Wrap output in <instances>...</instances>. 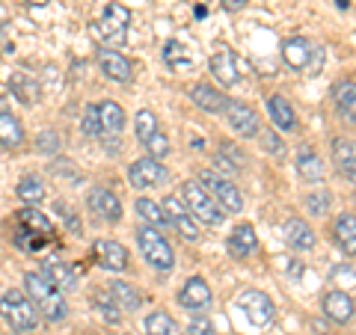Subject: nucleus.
Returning <instances> with one entry per match:
<instances>
[{
	"instance_id": "obj_32",
	"label": "nucleus",
	"mask_w": 356,
	"mask_h": 335,
	"mask_svg": "<svg viewBox=\"0 0 356 335\" xmlns=\"http://www.w3.org/2000/svg\"><path fill=\"white\" fill-rule=\"evenodd\" d=\"M92 306H95V311H98V315H102L107 323H119L122 309L113 303V297H110L107 288H98V291H92Z\"/></svg>"
},
{
	"instance_id": "obj_27",
	"label": "nucleus",
	"mask_w": 356,
	"mask_h": 335,
	"mask_svg": "<svg viewBox=\"0 0 356 335\" xmlns=\"http://www.w3.org/2000/svg\"><path fill=\"white\" fill-rule=\"evenodd\" d=\"M332 98H336L339 113L356 122V81H339L332 86Z\"/></svg>"
},
{
	"instance_id": "obj_7",
	"label": "nucleus",
	"mask_w": 356,
	"mask_h": 335,
	"mask_svg": "<svg viewBox=\"0 0 356 335\" xmlns=\"http://www.w3.org/2000/svg\"><path fill=\"white\" fill-rule=\"evenodd\" d=\"M181 193H184V202L196 220H202L205 226H220L222 222V208L211 199V193L199 181H184Z\"/></svg>"
},
{
	"instance_id": "obj_20",
	"label": "nucleus",
	"mask_w": 356,
	"mask_h": 335,
	"mask_svg": "<svg viewBox=\"0 0 356 335\" xmlns=\"http://www.w3.org/2000/svg\"><path fill=\"white\" fill-rule=\"evenodd\" d=\"M98 65H102V72L110 77V81H116V83H125L128 77H131V63L122 57L119 51H98Z\"/></svg>"
},
{
	"instance_id": "obj_28",
	"label": "nucleus",
	"mask_w": 356,
	"mask_h": 335,
	"mask_svg": "<svg viewBox=\"0 0 356 335\" xmlns=\"http://www.w3.org/2000/svg\"><path fill=\"white\" fill-rule=\"evenodd\" d=\"M107 291H110V297H113V303H116L122 311H137V309H140V303H143L140 294H137V288L128 285V282H119V279H116V282H110V285H107Z\"/></svg>"
},
{
	"instance_id": "obj_16",
	"label": "nucleus",
	"mask_w": 356,
	"mask_h": 335,
	"mask_svg": "<svg viewBox=\"0 0 356 335\" xmlns=\"http://www.w3.org/2000/svg\"><path fill=\"white\" fill-rule=\"evenodd\" d=\"M208 303H211V288H208L205 279L202 276L187 279V285L181 288V294H178V306L202 311V309H208Z\"/></svg>"
},
{
	"instance_id": "obj_33",
	"label": "nucleus",
	"mask_w": 356,
	"mask_h": 335,
	"mask_svg": "<svg viewBox=\"0 0 356 335\" xmlns=\"http://www.w3.org/2000/svg\"><path fill=\"white\" fill-rule=\"evenodd\" d=\"M9 86L15 89V95H18V101L21 104H33V101H39V83L33 81L30 74H15L13 81H9Z\"/></svg>"
},
{
	"instance_id": "obj_49",
	"label": "nucleus",
	"mask_w": 356,
	"mask_h": 335,
	"mask_svg": "<svg viewBox=\"0 0 356 335\" xmlns=\"http://www.w3.org/2000/svg\"><path fill=\"white\" fill-rule=\"evenodd\" d=\"M247 3L250 0H222V9H226V13H238V9H243Z\"/></svg>"
},
{
	"instance_id": "obj_10",
	"label": "nucleus",
	"mask_w": 356,
	"mask_h": 335,
	"mask_svg": "<svg viewBox=\"0 0 356 335\" xmlns=\"http://www.w3.org/2000/svg\"><path fill=\"white\" fill-rule=\"evenodd\" d=\"M163 211H166V217H170V222L178 229V234H181L184 240H199L196 217L187 211V205L181 202V199H178V196H166L163 199Z\"/></svg>"
},
{
	"instance_id": "obj_4",
	"label": "nucleus",
	"mask_w": 356,
	"mask_h": 335,
	"mask_svg": "<svg viewBox=\"0 0 356 335\" xmlns=\"http://www.w3.org/2000/svg\"><path fill=\"white\" fill-rule=\"evenodd\" d=\"M137 243H140V252L154 270L161 273H170L172 264H175V255H172V247L166 243V238L161 231H154V226H143L137 231Z\"/></svg>"
},
{
	"instance_id": "obj_43",
	"label": "nucleus",
	"mask_w": 356,
	"mask_h": 335,
	"mask_svg": "<svg viewBox=\"0 0 356 335\" xmlns=\"http://www.w3.org/2000/svg\"><path fill=\"white\" fill-rule=\"evenodd\" d=\"M259 140H261V146H264L267 154H276V158H282L285 154V142L276 137L273 131H259Z\"/></svg>"
},
{
	"instance_id": "obj_17",
	"label": "nucleus",
	"mask_w": 356,
	"mask_h": 335,
	"mask_svg": "<svg viewBox=\"0 0 356 335\" xmlns=\"http://www.w3.org/2000/svg\"><path fill=\"white\" fill-rule=\"evenodd\" d=\"M332 163L341 178L356 181V140H332Z\"/></svg>"
},
{
	"instance_id": "obj_38",
	"label": "nucleus",
	"mask_w": 356,
	"mask_h": 335,
	"mask_svg": "<svg viewBox=\"0 0 356 335\" xmlns=\"http://www.w3.org/2000/svg\"><path fill=\"white\" fill-rule=\"evenodd\" d=\"M163 60L166 65H172V69H191V57H187V51H184V44H178V42H166V48H163Z\"/></svg>"
},
{
	"instance_id": "obj_5",
	"label": "nucleus",
	"mask_w": 356,
	"mask_h": 335,
	"mask_svg": "<svg viewBox=\"0 0 356 335\" xmlns=\"http://www.w3.org/2000/svg\"><path fill=\"white\" fill-rule=\"evenodd\" d=\"M128 27H131V13L122 3H107L104 15L95 21V33L104 39L107 48H122L128 42Z\"/></svg>"
},
{
	"instance_id": "obj_2",
	"label": "nucleus",
	"mask_w": 356,
	"mask_h": 335,
	"mask_svg": "<svg viewBox=\"0 0 356 335\" xmlns=\"http://www.w3.org/2000/svg\"><path fill=\"white\" fill-rule=\"evenodd\" d=\"M24 288L27 294L33 297V306H36V311L51 320V323H60L65 320V315H69V303H65V297L60 288L51 285V279L44 273H27L24 276Z\"/></svg>"
},
{
	"instance_id": "obj_35",
	"label": "nucleus",
	"mask_w": 356,
	"mask_h": 335,
	"mask_svg": "<svg viewBox=\"0 0 356 335\" xmlns=\"http://www.w3.org/2000/svg\"><path fill=\"white\" fill-rule=\"evenodd\" d=\"M137 214L146 220V222H152L154 229H161V226H166V222H170V217H166L163 205L152 202V199H140V202H137Z\"/></svg>"
},
{
	"instance_id": "obj_37",
	"label": "nucleus",
	"mask_w": 356,
	"mask_h": 335,
	"mask_svg": "<svg viewBox=\"0 0 356 335\" xmlns=\"http://www.w3.org/2000/svg\"><path fill=\"white\" fill-rule=\"evenodd\" d=\"M330 205H332V193H330V190H318V193H309L306 196L309 217H327L330 214Z\"/></svg>"
},
{
	"instance_id": "obj_45",
	"label": "nucleus",
	"mask_w": 356,
	"mask_h": 335,
	"mask_svg": "<svg viewBox=\"0 0 356 335\" xmlns=\"http://www.w3.org/2000/svg\"><path fill=\"white\" fill-rule=\"evenodd\" d=\"M220 154H226V158L238 166V170H243V163H247V154H243L235 142H222V149H220Z\"/></svg>"
},
{
	"instance_id": "obj_36",
	"label": "nucleus",
	"mask_w": 356,
	"mask_h": 335,
	"mask_svg": "<svg viewBox=\"0 0 356 335\" xmlns=\"http://www.w3.org/2000/svg\"><path fill=\"white\" fill-rule=\"evenodd\" d=\"M134 131H137V140L146 146V142L158 133L161 128H158V119H154V113L152 110H140L137 113V119H134Z\"/></svg>"
},
{
	"instance_id": "obj_18",
	"label": "nucleus",
	"mask_w": 356,
	"mask_h": 335,
	"mask_svg": "<svg viewBox=\"0 0 356 335\" xmlns=\"http://www.w3.org/2000/svg\"><path fill=\"white\" fill-rule=\"evenodd\" d=\"M42 273L51 279L54 288H60V291H77V285H81V276H77L74 267L63 264V261H44Z\"/></svg>"
},
{
	"instance_id": "obj_50",
	"label": "nucleus",
	"mask_w": 356,
	"mask_h": 335,
	"mask_svg": "<svg viewBox=\"0 0 356 335\" xmlns=\"http://www.w3.org/2000/svg\"><path fill=\"white\" fill-rule=\"evenodd\" d=\"M336 6H339V9H348V6H350V0H336Z\"/></svg>"
},
{
	"instance_id": "obj_22",
	"label": "nucleus",
	"mask_w": 356,
	"mask_h": 335,
	"mask_svg": "<svg viewBox=\"0 0 356 335\" xmlns=\"http://www.w3.org/2000/svg\"><path fill=\"white\" fill-rule=\"evenodd\" d=\"M324 315L336 323H348L353 318V300L344 291H327L324 294Z\"/></svg>"
},
{
	"instance_id": "obj_6",
	"label": "nucleus",
	"mask_w": 356,
	"mask_h": 335,
	"mask_svg": "<svg viewBox=\"0 0 356 335\" xmlns=\"http://www.w3.org/2000/svg\"><path fill=\"white\" fill-rule=\"evenodd\" d=\"M199 184H202L211 199L222 208V211H229V214H238V211L243 208V196H241V190L229 181V178H222L220 172L214 170H202L199 172Z\"/></svg>"
},
{
	"instance_id": "obj_34",
	"label": "nucleus",
	"mask_w": 356,
	"mask_h": 335,
	"mask_svg": "<svg viewBox=\"0 0 356 335\" xmlns=\"http://www.w3.org/2000/svg\"><path fill=\"white\" fill-rule=\"evenodd\" d=\"M146 335H181V329L166 311H152L146 318Z\"/></svg>"
},
{
	"instance_id": "obj_12",
	"label": "nucleus",
	"mask_w": 356,
	"mask_h": 335,
	"mask_svg": "<svg viewBox=\"0 0 356 335\" xmlns=\"http://www.w3.org/2000/svg\"><path fill=\"white\" fill-rule=\"evenodd\" d=\"M226 122H229V128L238 133V137H259V116H255V110H250L247 104H241V101H229L226 104Z\"/></svg>"
},
{
	"instance_id": "obj_9",
	"label": "nucleus",
	"mask_w": 356,
	"mask_h": 335,
	"mask_svg": "<svg viewBox=\"0 0 356 335\" xmlns=\"http://www.w3.org/2000/svg\"><path fill=\"white\" fill-rule=\"evenodd\" d=\"M170 172H166V166L154 158H140L128 166V181L137 187V190H146V187H158L163 184Z\"/></svg>"
},
{
	"instance_id": "obj_13",
	"label": "nucleus",
	"mask_w": 356,
	"mask_h": 335,
	"mask_svg": "<svg viewBox=\"0 0 356 335\" xmlns=\"http://www.w3.org/2000/svg\"><path fill=\"white\" fill-rule=\"evenodd\" d=\"M211 72H214V77L220 83L235 86L243 74V60L235 51H217L214 57H211Z\"/></svg>"
},
{
	"instance_id": "obj_1",
	"label": "nucleus",
	"mask_w": 356,
	"mask_h": 335,
	"mask_svg": "<svg viewBox=\"0 0 356 335\" xmlns=\"http://www.w3.org/2000/svg\"><path fill=\"white\" fill-rule=\"evenodd\" d=\"M57 231L54 222L39 214L36 208H24L15 214V226H13V243L21 252H42L44 247H51Z\"/></svg>"
},
{
	"instance_id": "obj_26",
	"label": "nucleus",
	"mask_w": 356,
	"mask_h": 335,
	"mask_svg": "<svg viewBox=\"0 0 356 335\" xmlns=\"http://www.w3.org/2000/svg\"><path fill=\"white\" fill-rule=\"evenodd\" d=\"M21 142H24V128H21V122L9 113V110H0V146L18 149Z\"/></svg>"
},
{
	"instance_id": "obj_14",
	"label": "nucleus",
	"mask_w": 356,
	"mask_h": 335,
	"mask_svg": "<svg viewBox=\"0 0 356 335\" xmlns=\"http://www.w3.org/2000/svg\"><path fill=\"white\" fill-rule=\"evenodd\" d=\"M315 48L318 44H312L309 39L291 36V39H285V44H282V57L294 72H309L312 57H315Z\"/></svg>"
},
{
	"instance_id": "obj_25",
	"label": "nucleus",
	"mask_w": 356,
	"mask_h": 335,
	"mask_svg": "<svg viewBox=\"0 0 356 335\" xmlns=\"http://www.w3.org/2000/svg\"><path fill=\"white\" fill-rule=\"evenodd\" d=\"M191 98H193V104L196 107H202L208 110V113H222L226 110V98H222V92H217L214 86H208V83H196L191 89Z\"/></svg>"
},
{
	"instance_id": "obj_29",
	"label": "nucleus",
	"mask_w": 356,
	"mask_h": 335,
	"mask_svg": "<svg viewBox=\"0 0 356 335\" xmlns=\"http://www.w3.org/2000/svg\"><path fill=\"white\" fill-rule=\"evenodd\" d=\"M297 172L303 181H321L324 178V163H321V158L309 146H303L297 154Z\"/></svg>"
},
{
	"instance_id": "obj_3",
	"label": "nucleus",
	"mask_w": 356,
	"mask_h": 335,
	"mask_svg": "<svg viewBox=\"0 0 356 335\" xmlns=\"http://www.w3.org/2000/svg\"><path fill=\"white\" fill-rule=\"evenodd\" d=\"M0 318H3L13 329L27 332V329H36L42 315L21 291H6L3 297H0Z\"/></svg>"
},
{
	"instance_id": "obj_51",
	"label": "nucleus",
	"mask_w": 356,
	"mask_h": 335,
	"mask_svg": "<svg viewBox=\"0 0 356 335\" xmlns=\"http://www.w3.org/2000/svg\"><path fill=\"white\" fill-rule=\"evenodd\" d=\"M27 3H30V6H44L48 0H27Z\"/></svg>"
},
{
	"instance_id": "obj_11",
	"label": "nucleus",
	"mask_w": 356,
	"mask_h": 335,
	"mask_svg": "<svg viewBox=\"0 0 356 335\" xmlns=\"http://www.w3.org/2000/svg\"><path fill=\"white\" fill-rule=\"evenodd\" d=\"M86 208L92 211V217L107 220V222H119L122 220V202L116 199V193H110L104 187H92L86 196Z\"/></svg>"
},
{
	"instance_id": "obj_46",
	"label": "nucleus",
	"mask_w": 356,
	"mask_h": 335,
	"mask_svg": "<svg viewBox=\"0 0 356 335\" xmlns=\"http://www.w3.org/2000/svg\"><path fill=\"white\" fill-rule=\"evenodd\" d=\"M214 166L220 170V175H222V178H229V175H238V172H241L238 166L226 158V154H217V158H214Z\"/></svg>"
},
{
	"instance_id": "obj_31",
	"label": "nucleus",
	"mask_w": 356,
	"mask_h": 335,
	"mask_svg": "<svg viewBox=\"0 0 356 335\" xmlns=\"http://www.w3.org/2000/svg\"><path fill=\"white\" fill-rule=\"evenodd\" d=\"M15 193L21 196V202L39 205L42 199H44V181H42L39 175H33V172H30V175H24V178L18 181V190H15Z\"/></svg>"
},
{
	"instance_id": "obj_40",
	"label": "nucleus",
	"mask_w": 356,
	"mask_h": 335,
	"mask_svg": "<svg viewBox=\"0 0 356 335\" xmlns=\"http://www.w3.org/2000/svg\"><path fill=\"white\" fill-rule=\"evenodd\" d=\"M54 208H57V214L63 217V222H65V229H69L72 234H83V222H81V220H77V211H74V208H69V205H65V202H57V205H54Z\"/></svg>"
},
{
	"instance_id": "obj_8",
	"label": "nucleus",
	"mask_w": 356,
	"mask_h": 335,
	"mask_svg": "<svg viewBox=\"0 0 356 335\" xmlns=\"http://www.w3.org/2000/svg\"><path fill=\"white\" fill-rule=\"evenodd\" d=\"M238 306H241V311L247 315V320L252 323V327H267L276 315L273 300L267 294H261V291H255V288H247V291L238 294Z\"/></svg>"
},
{
	"instance_id": "obj_44",
	"label": "nucleus",
	"mask_w": 356,
	"mask_h": 335,
	"mask_svg": "<svg viewBox=\"0 0 356 335\" xmlns=\"http://www.w3.org/2000/svg\"><path fill=\"white\" fill-rule=\"evenodd\" d=\"M187 335H214V327H211V320L205 315H193L191 327H187Z\"/></svg>"
},
{
	"instance_id": "obj_21",
	"label": "nucleus",
	"mask_w": 356,
	"mask_h": 335,
	"mask_svg": "<svg viewBox=\"0 0 356 335\" xmlns=\"http://www.w3.org/2000/svg\"><path fill=\"white\" fill-rule=\"evenodd\" d=\"M255 247H259V240H255V229L247 226V222L235 226V231H232L229 240H226V250L235 255V259H247Z\"/></svg>"
},
{
	"instance_id": "obj_19",
	"label": "nucleus",
	"mask_w": 356,
	"mask_h": 335,
	"mask_svg": "<svg viewBox=\"0 0 356 335\" xmlns=\"http://www.w3.org/2000/svg\"><path fill=\"white\" fill-rule=\"evenodd\" d=\"M285 240H288V247L291 250H297V252H306V250H312L315 247V231L309 229V222L306 220H297V217H291L285 222Z\"/></svg>"
},
{
	"instance_id": "obj_24",
	"label": "nucleus",
	"mask_w": 356,
	"mask_h": 335,
	"mask_svg": "<svg viewBox=\"0 0 356 335\" xmlns=\"http://www.w3.org/2000/svg\"><path fill=\"white\" fill-rule=\"evenodd\" d=\"M267 113H270L273 125L280 131H294L297 116H294V110H291V104H288L285 95H270L267 98Z\"/></svg>"
},
{
	"instance_id": "obj_30",
	"label": "nucleus",
	"mask_w": 356,
	"mask_h": 335,
	"mask_svg": "<svg viewBox=\"0 0 356 335\" xmlns=\"http://www.w3.org/2000/svg\"><path fill=\"white\" fill-rule=\"evenodd\" d=\"M98 116H102V131L107 133H122V128H125V110L116 101L98 104Z\"/></svg>"
},
{
	"instance_id": "obj_42",
	"label": "nucleus",
	"mask_w": 356,
	"mask_h": 335,
	"mask_svg": "<svg viewBox=\"0 0 356 335\" xmlns=\"http://www.w3.org/2000/svg\"><path fill=\"white\" fill-rule=\"evenodd\" d=\"M146 149H149V158L161 161V158H166V154H170V140H166L163 131H158V133H154V137L146 142Z\"/></svg>"
},
{
	"instance_id": "obj_48",
	"label": "nucleus",
	"mask_w": 356,
	"mask_h": 335,
	"mask_svg": "<svg viewBox=\"0 0 356 335\" xmlns=\"http://www.w3.org/2000/svg\"><path fill=\"white\" fill-rule=\"evenodd\" d=\"M54 172H57V175H69V178H77V172H74V163H69V161H63V163H54Z\"/></svg>"
},
{
	"instance_id": "obj_23",
	"label": "nucleus",
	"mask_w": 356,
	"mask_h": 335,
	"mask_svg": "<svg viewBox=\"0 0 356 335\" xmlns=\"http://www.w3.org/2000/svg\"><path fill=\"white\" fill-rule=\"evenodd\" d=\"M332 234L344 255H356V217L353 214H339L332 222Z\"/></svg>"
},
{
	"instance_id": "obj_47",
	"label": "nucleus",
	"mask_w": 356,
	"mask_h": 335,
	"mask_svg": "<svg viewBox=\"0 0 356 335\" xmlns=\"http://www.w3.org/2000/svg\"><path fill=\"white\" fill-rule=\"evenodd\" d=\"M324 60H327L324 48H315V57H312V65H309L306 74H321V69H324Z\"/></svg>"
},
{
	"instance_id": "obj_15",
	"label": "nucleus",
	"mask_w": 356,
	"mask_h": 335,
	"mask_svg": "<svg viewBox=\"0 0 356 335\" xmlns=\"http://www.w3.org/2000/svg\"><path fill=\"white\" fill-rule=\"evenodd\" d=\"M95 261L110 273H122L128 267V250L116 240L102 238V240H95Z\"/></svg>"
},
{
	"instance_id": "obj_41",
	"label": "nucleus",
	"mask_w": 356,
	"mask_h": 335,
	"mask_svg": "<svg viewBox=\"0 0 356 335\" xmlns=\"http://www.w3.org/2000/svg\"><path fill=\"white\" fill-rule=\"evenodd\" d=\"M60 146H63V137H60L57 131H44V133H39V137H36V149H39L42 154L60 152Z\"/></svg>"
},
{
	"instance_id": "obj_39",
	"label": "nucleus",
	"mask_w": 356,
	"mask_h": 335,
	"mask_svg": "<svg viewBox=\"0 0 356 335\" xmlns=\"http://www.w3.org/2000/svg\"><path fill=\"white\" fill-rule=\"evenodd\" d=\"M81 131L86 137H98L102 133V116H98V104H86L81 116Z\"/></svg>"
}]
</instances>
